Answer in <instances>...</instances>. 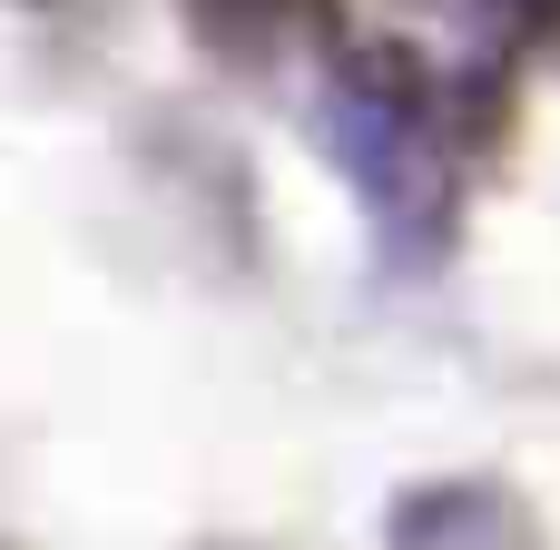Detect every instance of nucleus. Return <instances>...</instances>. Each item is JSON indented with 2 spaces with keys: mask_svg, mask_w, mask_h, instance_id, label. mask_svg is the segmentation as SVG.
I'll list each match as a JSON object with an SVG mask.
<instances>
[{
  "mask_svg": "<svg viewBox=\"0 0 560 550\" xmlns=\"http://www.w3.org/2000/svg\"><path fill=\"white\" fill-rule=\"evenodd\" d=\"M482 20H512V10H541V0H472Z\"/></svg>",
  "mask_w": 560,
  "mask_h": 550,
  "instance_id": "f03ea898",
  "label": "nucleus"
},
{
  "mask_svg": "<svg viewBox=\"0 0 560 550\" xmlns=\"http://www.w3.org/2000/svg\"><path fill=\"white\" fill-rule=\"evenodd\" d=\"M335 157H345V177L364 187V207H374L394 236H413V226L443 217L433 128H423V108H413L404 89H384V79H345V89H335Z\"/></svg>",
  "mask_w": 560,
  "mask_h": 550,
  "instance_id": "f257e3e1",
  "label": "nucleus"
}]
</instances>
